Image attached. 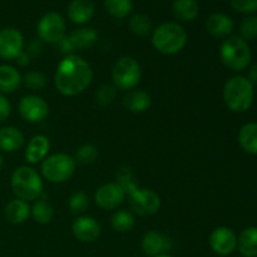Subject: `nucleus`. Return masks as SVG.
Here are the masks:
<instances>
[{
    "label": "nucleus",
    "mask_w": 257,
    "mask_h": 257,
    "mask_svg": "<svg viewBox=\"0 0 257 257\" xmlns=\"http://www.w3.org/2000/svg\"><path fill=\"white\" fill-rule=\"evenodd\" d=\"M223 102L230 110L243 113L251 108L253 103V84L243 75L230 78L223 87Z\"/></svg>",
    "instance_id": "20e7f679"
},
{
    "label": "nucleus",
    "mask_w": 257,
    "mask_h": 257,
    "mask_svg": "<svg viewBox=\"0 0 257 257\" xmlns=\"http://www.w3.org/2000/svg\"><path fill=\"white\" fill-rule=\"evenodd\" d=\"M72 232L80 242H94L100 236V225L90 216H78L72 225Z\"/></svg>",
    "instance_id": "4468645a"
},
{
    "label": "nucleus",
    "mask_w": 257,
    "mask_h": 257,
    "mask_svg": "<svg viewBox=\"0 0 257 257\" xmlns=\"http://www.w3.org/2000/svg\"><path fill=\"white\" fill-rule=\"evenodd\" d=\"M117 182L122 186L125 197L130 201L132 213L140 216H152L161 208V198L155 191L138 187L133 180L130 168H122L117 175Z\"/></svg>",
    "instance_id": "f03ea898"
},
{
    "label": "nucleus",
    "mask_w": 257,
    "mask_h": 257,
    "mask_svg": "<svg viewBox=\"0 0 257 257\" xmlns=\"http://www.w3.org/2000/svg\"><path fill=\"white\" fill-rule=\"evenodd\" d=\"M13 192L15 193L18 198L23 201H37L43 195V185L42 176L38 173L37 170L29 166H20L13 172L12 181Z\"/></svg>",
    "instance_id": "39448f33"
},
{
    "label": "nucleus",
    "mask_w": 257,
    "mask_h": 257,
    "mask_svg": "<svg viewBox=\"0 0 257 257\" xmlns=\"http://www.w3.org/2000/svg\"><path fill=\"white\" fill-rule=\"evenodd\" d=\"M128 27H130L131 32L135 35H138V37H146V35L150 34L151 30H152V22H151V19L146 14L137 13V14H133L132 17L130 18Z\"/></svg>",
    "instance_id": "c756f323"
},
{
    "label": "nucleus",
    "mask_w": 257,
    "mask_h": 257,
    "mask_svg": "<svg viewBox=\"0 0 257 257\" xmlns=\"http://www.w3.org/2000/svg\"><path fill=\"white\" fill-rule=\"evenodd\" d=\"M115 95H117V88L110 84H103L95 93V99L98 104L109 105L114 102Z\"/></svg>",
    "instance_id": "f704fd0d"
},
{
    "label": "nucleus",
    "mask_w": 257,
    "mask_h": 257,
    "mask_svg": "<svg viewBox=\"0 0 257 257\" xmlns=\"http://www.w3.org/2000/svg\"><path fill=\"white\" fill-rule=\"evenodd\" d=\"M110 225H112L113 230L117 232L124 233L132 230L136 225V218L131 211L127 210H119L115 211L113 213L112 218H110Z\"/></svg>",
    "instance_id": "cd10ccee"
},
{
    "label": "nucleus",
    "mask_w": 257,
    "mask_h": 257,
    "mask_svg": "<svg viewBox=\"0 0 257 257\" xmlns=\"http://www.w3.org/2000/svg\"><path fill=\"white\" fill-rule=\"evenodd\" d=\"M152 105V97L141 89H132L123 98V107L132 113H143Z\"/></svg>",
    "instance_id": "6ab92c4d"
},
{
    "label": "nucleus",
    "mask_w": 257,
    "mask_h": 257,
    "mask_svg": "<svg viewBox=\"0 0 257 257\" xmlns=\"http://www.w3.org/2000/svg\"><path fill=\"white\" fill-rule=\"evenodd\" d=\"M24 50V38L15 28H5L0 30V58L4 60L17 59Z\"/></svg>",
    "instance_id": "f8f14e48"
},
{
    "label": "nucleus",
    "mask_w": 257,
    "mask_h": 257,
    "mask_svg": "<svg viewBox=\"0 0 257 257\" xmlns=\"http://www.w3.org/2000/svg\"><path fill=\"white\" fill-rule=\"evenodd\" d=\"M98 148L97 146L92 145V143H87V145L80 146L75 152V162L80 163V165H92L95 162L98 158Z\"/></svg>",
    "instance_id": "7c9ffc66"
},
{
    "label": "nucleus",
    "mask_w": 257,
    "mask_h": 257,
    "mask_svg": "<svg viewBox=\"0 0 257 257\" xmlns=\"http://www.w3.org/2000/svg\"><path fill=\"white\" fill-rule=\"evenodd\" d=\"M142 251L145 255L150 257H156L160 255H165L171 248V241L165 233L160 231H148L142 238Z\"/></svg>",
    "instance_id": "2eb2a0df"
},
{
    "label": "nucleus",
    "mask_w": 257,
    "mask_h": 257,
    "mask_svg": "<svg viewBox=\"0 0 257 257\" xmlns=\"http://www.w3.org/2000/svg\"><path fill=\"white\" fill-rule=\"evenodd\" d=\"M238 252L243 257H257V227L245 228L241 231L237 236V247Z\"/></svg>",
    "instance_id": "b1692460"
},
{
    "label": "nucleus",
    "mask_w": 257,
    "mask_h": 257,
    "mask_svg": "<svg viewBox=\"0 0 257 257\" xmlns=\"http://www.w3.org/2000/svg\"><path fill=\"white\" fill-rule=\"evenodd\" d=\"M24 145V135L13 125L0 128V150L4 152H15Z\"/></svg>",
    "instance_id": "aec40b11"
},
{
    "label": "nucleus",
    "mask_w": 257,
    "mask_h": 257,
    "mask_svg": "<svg viewBox=\"0 0 257 257\" xmlns=\"http://www.w3.org/2000/svg\"><path fill=\"white\" fill-rule=\"evenodd\" d=\"M68 39L72 43L74 50H84L92 48L97 43L98 33L93 28H78L68 35Z\"/></svg>",
    "instance_id": "412c9836"
},
{
    "label": "nucleus",
    "mask_w": 257,
    "mask_h": 257,
    "mask_svg": "<svg viewBox=\"0 0 257 257\" xmlns=\"http://www.w3.org/2000/svg\"><path fill=\"white\" fill-rule=\"evenodd\" d=\"M142 69L137 60L130 55H124L115 60L112 68L113 85L120 90H132L140 84Z\"/></svg>",
    "instance_id": "6e6552de"
},
{
    "label": "nucleus",
    "mask_w": 257,
    "mask_h": 257,
    "mask_svg": "<svg viewBox=\"0 0 257 257\" xmlns=\"http://www.w3.org/2000/svg\"><path fill=\"white\" fill-rule=\"evenodd\" d=\"M22 74L19 70L8 64L0 65V93H13L22 84Z\"/></svg>",
    "instance_id": "5701e85b"
},
{
    "label": "nucleus",
    "mask_w": 257,
    "mask_h": 257,
    "mask_svg": "<svg viewBox=\"0 0 257 257\" xmlns=\"http://www.w3.org/2000/svg\"><path fill=\"white\" fill-rule=\"evenodd\" d=\"M42 49H43L42 40H40V39H33L32 42L29 43V45H28L27 53L30 55V58L37 57V55H39L40 53H42Z\"/></svg>",
    "instance_id": "4c0bfd02"
},
{
    "label": "nucleus",
    "mask_w": 257,
    "mask_h": 257,
    "mask_svg": "<svg viewBox=\"0 0 257 257\" xmlns=\"http://www.w3.org/2000/svg\"><path fill=\"white\" fill-rule=\"evenodd\" d=\"M156 257H173V256H170V255H167V253H165V255H160V256H156Z\"/></svg>",
    "instance_id": "79ce46f5"
},
{
    "label": "nucleus",
    "mask_w": 257,
    "mask_h": 257,
    "mask_svg": "<svg viewBox=\"0 0 257 257\" xmlns=\"http://www.w3.org/2000/svg\"><path fill=\"white\" fill-rule=\"evenodd\" d=\"M15 60H17L18 65H20V67H27V65L30 63V55L28 54L27 52H24V50H23V52L18 55L17 59Z\"/></svg>",
    "instance_id": "58836bf2"
},
{
    "label": "nucleus",
    "mask_w": 257,
    "mask_h": 257,
    "mask_svg": "<svg viewBox=\"0 0 257 257\" xmlns=\"http://www.w3.org/2000/svg\"><path fill=\"white\" fill-rule=\"evenodd\" d=\"M125 200V192L118 182L100 186L94 193V201L102 210L112 211L119 207Z\"/></svg>",
    "instance_id": "9b49d317"
},
{
    "label": "nucleus",
    "mask_w": 257,
    "mask_h": 257,
    "mask_svg": "<svg viewBox=\"0 0 257 257\" xmlns=\"http://www.w3.org/2000/svg\"><path fill=\"white\" fill-rule=\"evenodd\" d=\"M104 8L109 15L117 19H124L132 13V0H104Z\"/></svg>",
    "instance_id": "c85d7f7f"
},
{
    "label": "nucleus",
    "mask_w": 257,
    "mask_h": 257,
    "mask_svg": "<svg viewBox=\"0 0 257 257\" xmlns=\"http://www.w3.org/2000/svg\"><path fill=\"white\" fill-rule=\"evenodd\" d=\"M67 14L74 24H85L94 15V4L92 0H72L67 8Z\"/></svg>",
    "instance_id": "a211bd4d"
},
{
    "label": "nucleus",
    "mask_w": 257,
    "mask_h": 257,
    "mask_svg": "<svg viewBox=\"0 0 257 257\" xmlns=\"http://www.w3.org/2000/svg\"><path fill=\"white\" fill-rule=\"evenodd\" d=\"M231 7L241 14H252L257 12V0H231Z\"/></svg>",
    "instance_id": "c9c22d12"
},
{
    "label": "nucleus",
    "mask_w": 257,
    "mask_h": 257,
    "mask_svg": "<svg viewBox=\"0 0 257 257\" xmlns=\"http://www.w3.org/2000/svg\"><path fill=\"white\" fill-rule=\"evenodd\" d=\"M172 12L181 22H192L200 14V7L196 0H175Z\"/></svg>",
    "instance_id": "a878e982"
},
{
    "label": "nucleus",
    "mask_w": 257,
    "mask_h": 257,
    "mask_svg": "<svg viewBox=\"0 0 257 257\" xmlns=\"http://www.w3.org/2000/svg\"><path fill=\"white\" fill-rule=\"evenodd\" d=\"M18 109L23 119L29 123L43 122L49 114V104L47 100L35 94H28L23 97Z\"/></svg>",
    "instance_id": "9d476101"
},
{
    "label": "nucleus",
    "mask_w": 257,
    "mask_h": 257,
    "mask_svg": "<svg viewBox=\"0 0 257 257\" xmlns=\"http://www.w3.org/2000/svg\"><path fill=\"white\" fill-rule=\"evenodd\" d=\"M30 215H32L33 220L37 223L47 225L52 221L53 216H54V210H53L52 205L48 201L43 200V198H38L30 207Z\"/></svg>",
    "instance_id": "bb28decb"
},
{
    "label": "nucleus",
    "mask_w": 257,
    "mask_h": 257,
    "mask_svg": "<svg viewBox=\"0 0 257 257\" xmlns=\"http://www.w3.org/2000/svg\"><path fill=\"white\" fill-rule=\"evenodd\" d=\"M240 37L246 42L257 38V15H248L240 24Z\"/></svg>",
    "instance_id": "2f4dec72"
},
{
    "label": "nucleus",
    "mask_w": 257,
    "mask_h": 257,
    "mask_svg": "<svg viewBox=\"0 0 257 257\" xmlns=\"http://www.w3.org/2000/svg\"><path fill=\"white\" fill-rule=\"evenodd\" d=\"M75 167L77 162L73 156L67 153H54L43 161L40 171L48 182L63 183L74 175Z\"/></svg>",
    "instance_id": "0eeeda50"
},
{
    "label": "nucleus",
    "mask_w": 257,
    "mask_h": 257,
    "mask_svg": "<svg viewBox=\"0 0 257 257\" xmlns=\"http://www.w3.org/2000/svg\"><path fill=\"white\" fill-rule=\"evenodd\" d=\"M50 151V142L48 137L43 135H37L28 142L25 150V160L32 165L43 162L48 157Z\"/></svg>",
    "instance_id": "f3484780"
},
{
    "label": "nucleus",
    "mask_w": 257,
    "mask_h": 257,
    "mask_svg": "<svg viewBox=\"0 0 257 257\" xmlns=\"http://www.w3.org/2000/svg\"><path fill=\"white\" fill-rule=\"evenodd\" d=\"M233 20L223 13H213L206 20V30L217 39H226L233 32Z\"/></svg>",
    "instance_id": "dca6fc26"
},
{
    "label": "nucleus",
    "mask_w": 257,
    "mask_h": 257,
    "mask_svg": "<svg viewBox=\"0 0 257 257\" xmlns=\"http://www.w3.org/2000/svg\"><path fill=\"white\" fill-rule=\"evenodd\" d=\"M5 218L13 225H22L29 218L30 206L27 201L15 198L8 202L5 207Z\"/></svg>",
    "instance_id": "4be33fe9"
},
{
    "label": "nucleus",
    "mask_w": 257,
    "mask_h": 257,
    "mask_svg": "<svg viewBox=\"0 0 257 257\" xmlns=\"http://www.w3.org/2000/svg\"><path fill=\"white\" fill-rule=\"evenodd\" d=\"M93 80L89 63L75 54L67 55L58 64L54 74V85L65 97H75L84 92Z\"/></svg>",
    "instance_id": "f257e3e1"
},
{
    "label": "nucleus",
    "mask_w": 257,
    "mask_h": 257,
    "mask_svg": "<svg viewBox=\"0 0 257 257\" xmlns=\"http://www.w3.org/2000/svg\"><path fill=\"white\" fill-rule=\"evenodd\" d=\"M10 112H12L10 102L4 95L0 94V122H4L5 119H8V117L10 115Z\"/></svg>",
    "instance_id": "e433bc0d"
},
{
    "label": "nucleus",
    "mask_w": 257,
    "mask_h": 257,
    "mask_svg": "<svg viewBox=\"0 0 257 257\" xmlns=\"http://www.w3.org/2000/svg\"><path fill=\"white\" fill-rule=\"evenodd\" d=\"M247 79L250 80L253 85H257V63H255V64L250 68V70H248Z\"/></svg>",
    "instance_id": "ea45409f"
},
{
    "label": "nucleus",
    "mask_w": 257,
    "mask_h": 257,
    "mask_svg": "<svg viewBox=\"0 0 257 257\" xmlns=\"http://www.w3.org/2000/svg\"><path fill=\"white\" fill-rule=\"evenodd\" d=\"M22 82L30 90H42L47 85V77L40 72H28L24 77L22 78Z\"/></svg>",
    "instance_id": "473e14b6"
},
{
    "label": "nucleus",
    "mask_w": 257,
    "mask_h": 257,
    "mask_svg": "<svg viewBox=\"0 0 257 257\" xmlns=\"http://www.w3.org/2000/svg\"><path fill=\"white\" fill-rule=\"evenodd\" d=\"M188 40L185 28L175 22L158 25L152 33V44L157 52L165 55H175L182 52Z\"/></svg>",
    "instance_id": "7ed1b4c3"
},
{
    "label": "nucleus",
    "mask_w": 257,
    "mask_h": 257,
    "mask_svg": "<svg viewBox=\"0 0 257 257\" xmlns=\"http://www.w3.org/2000/svg\"><path fill=\"white\" fill-rule=\"evenodd\" d=\"M37 34L42 42L57 44L67 35V24L64 18L57 12L47 13L38 22Z\"/></svg>",
    "instance_id": "1a4fd4ad"
},
{
    "label": "nucleus",
    "mask_w": 257,
    "mask_h": 257,
    "mask_svg": "<svg viewBox=\"0 0 257 257\" xmlns=\"http://www.w3.org/2000/svg\"><path fill=\"white\" fill-rule=\"evenodd\" d=\"M89 206V197L84 192H75L69 200V210L73 215L80 216Z\"/></svg>",
    "instance_id": "72a5a7b5"
},
{
    "label": "nucleus",
    "mask_w": 257,
    "mask_h": 257,
    "mask_svg": "<svg viewBox=\"0 0 257 257\" xmlns=\"http://www.w3.org/2000/svg\"><path fill=\"white\" fill-rule=\"evenodd\" d=\"M208 243L215 253L220 256H228L237 247V236L230 227L221 226L211 232Z\"/></svg>",
    "instance_id": "ddd939ff"
},
{
    "label": "nucleus",
    "mask_w": 257,
    "mask_h": 257,
    "mask_svg": "<svg viewBox=\"0 0 257 257\" xmlns=\"http://www.w3.org/2000/svg\"><path fill=\"white\" fill-rule=\"evenodd\" d=\"M238 145L250 155H257V123H246L238 132Z\"/></svg>",
    "instance_id": "393cba45"
},
{
    "label": "nucleus",
    "mask_w": 257,
    "mask_h": 257,
    "mask_svg": "<svg viewBox=\"0 0 257 257\" xmlns=\"http://www.w3.org/2000/svg\"><path fill=\"white\" fill-rule=\"evenodd\" d=\"M220 58L223 64L233 72H242L250 65L252 53L246 40L232 35L223 40L220 48Z\"/></svg>",
    "instance_id": "423d86ee"
},
{
    "label": "nucleus",
    "mask_w": 257,
    "mask_h": 257,
    "mask_svg": "<svg viewBox=\"0 0 257 257\" xmlns=\"http://www.w3.org/2000/svg\"><path fill=\"white\" fill-rule=\"evenodd\" d=\"M3 166H4V157H3V155L0 153V171H2Z\"/></svg>",
    "instance_id": "a19ab883"
}]
</instances>
